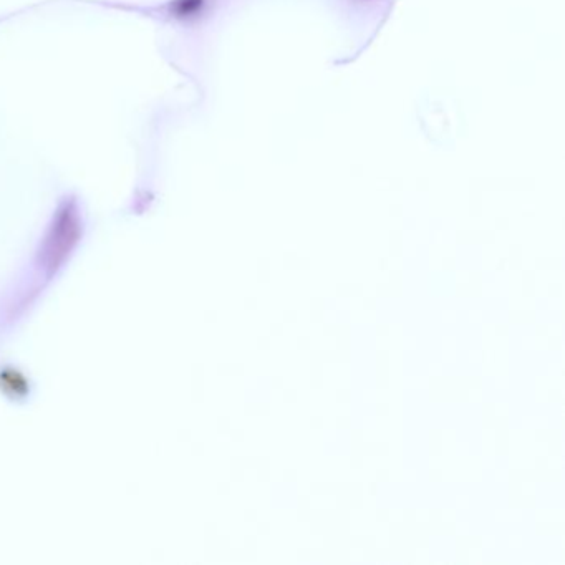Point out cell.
<instances>
[{
  "label": "cell",
  "instance_id": "cell-1",
  "mask_svg": "<svg viewBox=\"0 0 565 565\" xmlns=\"http://www.w3.org/2000/svg\"><path fill=\"white\" fill-rule=\"evenodd\" d=\"M201 5H203V0H178L174 9L181 17H188V15L196 14L201 9Z\"/></svg>",
  "mask_w": 565,
  "mask_h": 565
}]
</instances>
